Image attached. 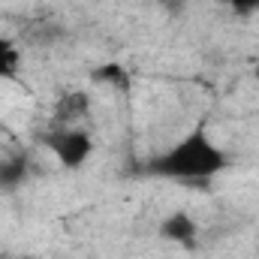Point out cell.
I'll return each mask as SVG.
<instances>
[{"mask_svg":"<svg viewBox=\"0 0 259 259\" xmlns=\"http://www.w3.org/2000/svg\"><path fill=\"white\" fill-rule=\"evenodd\" d=\"M229 166L223 148L208 136L205 124H196L184 139H178L172 148H166L163 154H154L142 172L148 178H160V181H181V184H199V181H211L217 178L223 169Z\"/></svg>","mask_w":259,"mask_h":259,"instance_id":"cell-1","label":"cell"},{"mask_svg":"<svg viewBox=\"0 0 259 259\" xmlns=\"http://www.w3.org/2000/svg\"><path fill=\"white\" fill-rule=\"evenodd\" d=\"M39 142L58 157V163L64 166V169H81L88 160H91V154H94V139H91V133L81 127H49L42 136H39Z\"/></svg>","mask_w":259,"mask_h":259,"instance_id":"cell-2","label":"cell"},{"mask_svg":"<svg viewBox=\"0 0 259 259\" xmlns=\"http://www.w3.org/2000/svg\"><path fill=\"white\" fill-rule=\"evenodd\" d=\"M160 238L178 244V247H187L193 250L196 241H199V223L193 220V214L187 211H172L160 220Z\"/></svg>","mask_w":259,"mask_h":259,"instance_id":"cell-3","label":"cell"},{"mask_svg":"<svg viewBox=\"0 0 259 259\" xmlns=\"http://www.w3.org/2000/svg\"><path fill=\"white\" fill-rule=\"evenodd\" d=\"M88 115H91V97L84 91H69L64 97H58L52 109V127H75Z\"/></svg>","mask_w":259,"mask_h":259,"instance_id":"cell-4","label":"cell"},{"mask_svg":"<svg viewBox=\"0 0 259 259\" xmlns=\"http://www.w3.org/2000/svg\"><path fill=\"white\" fill-rule=\"evenodd\" d=\"M33 175V163L27 154L15 151V154H3L0 157V190L3 193H15L18 187H24Z\"/></svg>","mask_w":259,"mask_h":259,"instance_id":"cell-5","label":"cell"},{"mask_svg":"<svg viewBox=\"0 0 259 259\" xmlns=\"http://www.w3.org/2000/svg\"><path fill=\"white\" fill-rule=\"evenodd\" d=\"M18 72H21V52L15 39L0 33V81H18Z\"/></svg>","mask_w":259,"mask_h":259,"instance_id":"cell-6","label":"cell"},{"mask_svg":"<svg viewBox=\"0 0 259 259\" xmlns=\"http://www.w3.org/2000/svg\"><path fill=\"white\" fill-rule=\"evenodd\" d=\"M94 81H106L115 88H130V72L121 64H106L100 69H94Z\"/></svg>","mask_w":259,"mask_h":259,"instance_id":"cell-7","label":"cell"},{"mask_svg":"<svg viewBox=\"0 0 259 259\" xmlns=\"http://www.w3.org/2000/svg\"><path fill=\"white\" fill-rule=\"evenodd\" d=\"M232 9L238 15H250V12H259V0H229Z\"/></svg>","mask_w":259,"mask_h":259,"instance_id":"cell-8","label":"cell"},{"mask_svg":"<svg viewBox=\"0 0 259 259\" xmlns=\"http://www.w3.org/2000/svg\"><path fill=\"white\" fill-rule=\"evenodd\" d=\"M157 3H160L166 12H181V9L187 6V0H157Z\"/></svg>","mask_w":259,"mask_h":259,"instance_id":"cell-9","label":"cell"},{"mask_svg":"<svg viewBox=\"0 0 259 259\" xmlns=\"http://www.w3.org/2000/svg\"><path fill=\"white\" fill-rule=\"evenodd\" d=\"M253 75H256V81H259V66H256V69H253Z\"/></svg>","mask_w":259,"mask_h":259,"instance_id":"cell-10","label":"cell"},{"mask_svg":"<svg viewBox=\"0 0 259 259\" xmlns=\"http://www.w3.org/2000/svg\"><path fill=\"white\" fill-rule=\"evenodd\" d=\"M0 259H9V256H6V253H0Z\"/></svg>","mask_w":259,"mask_h":259,"instance_id":"cell-11","label":"cell"}]
</instances>
